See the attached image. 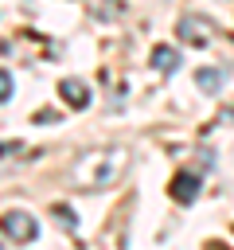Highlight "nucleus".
Returning <instances> with one entry per match:
<instances>
[{
	"mask_svg": "<svg viewBox=\"0 0 234 250\" xmlns=\"http://www.w3.org/2000/svg\"><path fill=\"white\" fill-rule=\"evenodd\" d=\"M125 160H129L125 148H90V152H82L74 160L70 184H78V188H109V184H117Z\"/></svg>",
	"mask_w": 234,
	"mask_h": 250,
	"instance_id": "1",
	"label": "nucleus"
},
{
	"mask_svg": "<svg viewBox=\"0 0 234 250\" xmlns=\"http://www.w3.org/2000/svg\"><path fill=\"white\" fill-rule=\"evenodd\" d=\"M0 234L8 242H35L39 238V223L27 211H4L0 215Z\"/></svg>",
	"mask_w": 234,
	"mask_h": 250,
	"instance_id": "2",
	"label": "nucleus"
},
{
	"mask_svg": "<svg viewBox=\"0 0 234 250\" xmlns=\"http://www.w3.org/2000/svg\"><path fill=\"white\" fill-rule=\"evenodd\" d=\"M176 31H179V39H183L187 47H207V43L214 39V31H211V20H207V16H195V12H191V16H183Z\"/></svg>",
	"mask_w": 234,
	"mask_h": 250,
	"instance_id": "3",
	"label": "nucleus"
},
{
	"mask_svg": "<svg viewBox=\"0 0 234 250\" xmlns=\"http://www.w3.org/2000/svg\"><path fill=\"white\" fill-rule=\"evenodd\" d=\"M58 98H62L70 109H86L94 94H90V86H86L82 78H62V82H58Z\"/></svg>",
	"mask_w": 234,
	"mask_h": 250,
	"instance_id": "4",
	"label": "nucleus"
},
{
	"mask_svg": "<svg viewBox=\"0 0 234 250\" xmlns=\"http://www.w3.org/2000/svg\"><path fill=\"white\" fill-rule=\"evenodd\" d=\"M168 191H172L176 203H195V199H199V172H179Z\"/></svg>",
	"mask_w": 234,
	"mask_h": 250,
	"instance_id": "5",
	"label": "nucleus"
},
{
	"mask_svg": "<svg viewBox=\"0 0 234 250\" xmlns=\"http://www.w3.org/2000/svg\"><path fill=\"white\" fill-rule=\"evenodd\" d=\"M226 74H230L226 66H199V70H195V86H199L203 94H214V90L226 82Z\"/></svg>",
	"mask_w": 234,
	"mask_h": 250,
	"instance_id": "6",
	"label": "nucleus"
},
{
	"mask_svg": "<svg viewBox=\"0 0 234 250\" xmlns=\"http://www.w3.org/2000/svg\"><path fill=\"white\" fill-rule=\"evenodd\" d=\"M152 66H156L160 74H176V70H179V51L168 47V43L152 47Z\"/></svg>",
	"mask_w": 234,
	"mask_h": 250,
	"instance_id": "7",
	"label": "nucleus"
},
{
	"mask_svg": "<svg viewBox=\"0 0 234 250\" xmlns=\"http://www.w3.org/2000/svg\"><path fill=\"white\" fill-rule=\"evenodd\" d=\"M0 102H12V74L0 66Z\"/></svg>",
	"mask_w": 234,
	"mask_h": 250,
	"instance_id": "8",
	"label": "nucleus"
},
{
	"mask_svg": "<svg viewBox=\"0 0 234 250\" xmlns=\"http://www.w3.org/2000/svg\"><path fill=\"white\" fill-rule=\"evenodd\" d=\"M12 152H23V141H0V160L12 156Z\"/></svg>",
	"mask_w": 234,
	"mask_h": 250,
	"instance_id": "9",
	"label": "nucleus"
},
{
	"mask_svg": "<svg viewBox=\"0 0 234 250\" xmlns=\"http://www.w3.org/2000/svg\"><path fill=\"white\" fill-rule=\"evenodd\" d=\"M55 215H58V223H66L70 230L78 227V223H74V211H70V207H55Z\"/></svg>",
	"mask_w": 234,
	"mask_h": 250,
	"instance_id": "10",
	"label": "nucleus"
},
{
	"mask_svg": "<svg viewBox=\"0 0 234 250\" xmlns=\"http://www.w3.org/2000/svg\"><path fill=\"white\" fill-rule=\"evenodd\" d=\"M35 121H39V125H51V121H55V113H51V109H39V113H35Z\"/></svg>",
	"mask_w": 234,
	"mask_h": 250,
	"instance_id": "11",
	"label": "nucleus"
},
{
	"mask_svg": "<svg viewBox=\"0 0 234 250\" xmlns=\"http://www.w3.org/2000/svg\"><path fill=\"white\" fill-rule=\"evenodd\" d=\"M222 113H226V117H230V121H234V105H226V109H222Z\"/></svg>",
	"mask_w": 234,
	"mask_h": 250,
	"instance_id": "12",
	"label": "nucleus"
},
{
	"mask_svg": "<svg viewBox=\"0 0 234 250\" xmlns=\"http://www.w3.org/2000/svg\"><path fill=\"white\" fill-rule=\"evenodd\" d=\"M0 238H4V234H0Z\"/></svg>",
	"mask_w": 234,
	"mask_h": 250,
	"instance_id": "13",
	"label": "nucleus"
}]
</instances>
